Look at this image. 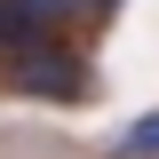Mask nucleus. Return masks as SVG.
<instances>
[{
    "label": "nucleus",
    "mask_w": 159,
    "mask_h": 159,
    "mask_svg": "<svg viewBox=\"0 0 159 159\" xmlns=\"http://www.w3.org/2000/svg\"><path fill=\"white\" fill-rule=\"evenodd\" d=\"M8 88H16V96H40V103H88L96 96L88 56H72L64 40H40V48L8 56Z\"/></svg>",
    "instance_id": "obj_1"
},
{
    "label": "nucleus",
    "mask_w": 159,
    "mask_h": 159,
    "mask_svg": "<svg viewBox=\"0 0 159 159\" xmlns=\"http://www.w3.org/2000/svg\"><path fill=\"white\" fill-rule=\"evenodd\" d=\"M119 159H159V111L127 119V135H119Z\"/></svg>",
    "instance_id": "obj_2"
},
{
    "label": "nucleus",
    "mask_w": 159,
    "mask_h": 159,
    "mask_svg": "<svg viewBox=\"0 0 159 159\" xmlns=\"http://www.w3.org/2000/svg\"><path fill=\"white\" fill-rule=\"evenodd\" d=\"M40 8H48V24H56V16H111L119 0H40Z\"/></svg>",
    "instance_id": "obj_3"
}]
</instances>
